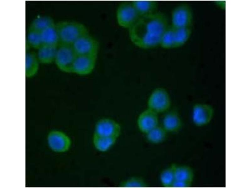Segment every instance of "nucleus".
I'll return each mask as SVG.
<instances>
[{"label": "nucleus", "instance_id": "7ed1b4c3", "mask_svg": "<svg viewBox=\"0 0 251 188\" xmlns=\"http://www.w3.org/2000/svg\"><path fill=\"white\" fill-rule=\"evenodd\" d=\"M147 108L157 114L167 112L171 105V99L167 91L158 87L150 93L147 100Z\"/></svg>", "mask_w": 251, "mask_h": 188}, {"label": "nucleus", "instance_id": "9b49d317", "mask_svg": "<svg viewBox=\"0 0 251 188\" xmlns=\"http://www.w3.org/2000/svg\"><path fill=\"white\" fill-rule=\"evenodd\" d=\"M97 56L87 55H77L74 61L72 73L80 75L90 74L94 69Z\"/></svg>", "mask_w": 251, "mask_h": 188}, {"label": "nucleus", "instance_id": "ddd939ff", "mask_svg": "<svg viewBox=\"0 0 251 188\" xmlns=\"http://www.w3.org/2000/svg\"><path fill=\"white\" fill-rule=\"evenodd\" d=\"M182 126V119L178 113L175 111L168 112L163 118L162 126L168 133L177 132Z\"/></svg>", "mask_w": 251, "mask_h": 188}, {"label": "nucleus", "instance_id": "9d476101", "mask_svg": "<svg viewBox=\"0 0 251 188\" xmlns=\"http://www.w3.org/2000/svg\"><path fill=\"white\" fill-rule=\"evenodd\" d=\"M121 130L120 125L115 121L109 118H103L96 123L93 134L118 139Z\"/></svg>", "mask_w": 251, "mask_h": 188}, {"label": "nucleus", "instance_id": "6e6552de", "mask_svg": "<svg viewBox=\"0 0 251 188\" xmlns=\"http://www.w3.org/2000/svg\"><path fill=\"white\" fill-rule=\"evenodd\" d=\"M214 114V110L211 105L205 103H196L192 108V119L196 126H204L211 122Z\"/></svg>", "mask_w": 251, "mask_h": 188}, {"label": "nucleus", "instance_id": "423d86ee", "mask_svg": "<svg viewBox=\"0 0 251 188\" xmlns=\"http://www.w3.org/2000/svg\"><path fill=\"white\" fill-rule=\"evenodd\" d=\"M72 45L77 55L97 56L99 43L95 38L89 33L79 37Z\"/></svg>", "mask_w": 251, "mask_h": 188}, {"label": "nucleus", "instance_id": "393cba45", "mask_svg": "<svg viewBox=\"0 0 251 188\" xmlns=\"http://www.w3.org/2000/svg\"><path fill=\"white\" fill-rule=\"evenodd\" d=\"M119 186L124 188H143L147 187L149 185L142 178L135 176L122 181L120 184Z\"/></svg>", "mask_w": 251, "mask_h": 188}, {"label": "nucleus", "instance_id": "dca6fc26", "mask_svg": "<svg viewBox=\"0 0 251 188\" xmlns=\"http://www.w3.org/2000/svg\"><path fill=\"white\" fill-rule=\"evenodd\" d=\"M132 1L140 17L157 12L158 3L156 1L137 0Z\"/></svg>", "mask_w": 251, "mask_h": 188}, {"label": "nucleus", "instance_id": "2eb2a0df", "mask_svg": "<svg viewBox=\"0 0 251 188\" xmlns=\"http://www.w3.org/2000/svg\"><path fill=\"white\" fill-rule=\"evenodd\" d=\"M40 63L36 53L28 50L25 53V76L28 78L34 77L38 73Z\"/></svg>", "mask_w": 251, "mask_h": 188}, {"label": "nucleus", "instance_id": "1a4fd4ad", "mask_svg": "<svg viewBox=\"0 0 251 188\" xmlns=\"http://www.w3.org/2000/svg\"><path fill=\"white\" fill-rule=\"evenodd\" d=\"M47 141L50 149L57 153H64L68 151L72 145L71 139L69 137L59 130L51 131L48 135Z\"/></svg>", "mask_w": 251, "mask_h": 188}, {"label": "nucleus", "instance_id": "20e7f679", "mask_svg": "<svg viewBox=\"0 0 251 188\" xmlns=\"http://www.w3.org/2000/svg\"><path fill=\"white\" fill-rule=\"evenodd\" d=\"M116 17L120 26L128 29L141 17L132 1L121 2L117 8Z\"/></svg>", "mask_w": 251, "mask_h": 188}, {"label": "nucleus", "instance_id": "f257e3e1", "mask_svg": "<svg viewBox=\"0 0 251 188\" xmlns=\"http://www.w3.org/2000/svg\"><path fill=\"white\" fill-rule=\"evenodd\" d=\"M168 25L165 15L157 11L141 17L128 29L129 38L139 48H153L160 45L162 35Z\"/></svg>", "mask_w": 251, "mask_h": 188}, {"label": "nucleus", "instance_id": "5701e85b", "mask_svg": "<svg viewBox=\"0 0 251 188\" xmlns=\"http://www.w3.org/2000/svg\"><path fill=\"white\" fill-rule=\"evenodd\" d=\"M55 23L49 16L40 15L34 19L31 23L29 29L41 32Z\"/></svg>", "mask_w": 251, "mask_h": 188}, {"label": "nucleus", "instance_id": "f8f14e48", "mask_svg": "<svg viewBox=\"0 0 251 188\" xmlns=\"http://www.w3.org/2000/svg\"><path fill=\"white\" fill-rule=\"evenodd\" d=\"M158 122V114L147 108L138 116L137 124L139 130L145 134L159 125Z\"/></svg>", "mask_w": 251, "mask_h": 188}, {"label": "nucleus", "instance_id": "a211bd4d", "mask_svg": "<svg viewBox=\"0 0 251 188\" xmlns=\"http://www.w3.org/2000/svg\"><path fill=\"white\" fill-rule=\"evenodd\" d=\"M117 139L115 138L104 137L93 134V143L97 150L104 152L113 147Z\"/></svg>", "mask_w": 251, "mask_h": 188}, {"label": "nucleus", "instance_id": "4468645a", "mask_svg": "<svg viewBox=\"0 0 251 188\" xmlns=\"http://www.w3.org/2000/svg\"><path fill=\"white\" fill-rule=\"evenodd\" d=\"M58 46L42 44L36 53L40 64L47 65L54 62Z\"/></svg>", "mask_w": 251, "mask_h": 188}, {"label": "nucleus", "instance_id": "39448f33", "mask_svg": "<svg viewBox=\"0 0 251 188\" xmlns=\"http://www.w3.org/2000/svg\"><path fill=\"white\" fill-rule=\"evenodd\" d=\"M77 56L72 45L60 44L58 46L54 63L61 71L72 73L73 65Z\"/></svg>", "mask_w": 251, "mask_h": 188}, {"label": "nucleus", "instance_id": "bb28decb", "mask_svg": "<svg viewBox=\"0 0 251 188\" xmlns=\"http://www.w3.org/2000/svg\"><path fill=\"white\" fill-rule=\"evenodd\" d=\"M192 183L177 180L174 181L172 187L186 188L190 187Z\"/></svg>", "mask_w": 251, "mask_h": 188}, {"label": "nucleus", "instance_id": "f3484780", "mask_svg": "<svg viewBox=\"0 0 251 188\" xmlns=\"http://www.w3.org/2000/svg\"><path fill=\"white\" fill-rule=\"evenodd\" d=\"M55 24L40 32L42 44L59 45V38Z\"/></svg>", "mask_w": 251, "mask_h": 188}, {"label": "nucleus", "instance_id": "412c9836", "mask_svg": "<svg viewBox=\"0 0 251 188\" xmlns=\"http://www.w3.org/2000/svg\"><path fill=\"white\" fill-rule=\"evenodd\" d=\"M174 28V48H177L183 46L188 41L192 30L191 27Z\"/></svg>", "mask_w": 251, "mask_h": 188}, {"label": "nucleus", "instance_id": "a878e982", "mask_svg": "<svg viewBox=\"0 0 251 188\" xmlns=\"http://www.w3.org/2000/svg\"><path fill=\"white\" fill-rule=\"evenodd\" d=\"M27 40L28 45L36 50L42 45L40 32L29 29Z\"/></svg>", "mask_w": 251, "mask_h": 188}, {"label": "nucleus", "instance_id": "f03ea898", "mask_svg": "<svg viewBox=\"0 0 251 188\" xmlns=\"http://www.w3.org/2000/svg\"><path fill=\"white\" fill-rule=\"evenodd\" d=\"M60 44L71 45L81 36L89 33L83 24L76 21L63 20L55 24Z\"/></svg>", "mask_w": 251, "mask_h": 188}, {"label": "nucleus", "instance_id": "aec40b11", "mask_svg": "<svg viewBox=\"0 0 251 188\" xmlns=\"http://www.w3.org/2000/svg\"><path fill=\"white\" fill-rule=\"evenodd\" d=\"M175 180L192 183L194 174L193 170L188 166L175 164Z\"/></svg>", "mask_w": 251, "mask_h": 188}, {"label": "nucleus", "instance_id": "6ab92c4d", "mask_svg": "<svg viewBox=\"0 0 251 188\" xmlns=\"http://www.w3.org/2000/svg\"><path fill=\"white\" fill-rule=\"evenodd\" d=\"M168 132L162 126L158 125L145 134L146 138L149 142L158 144L166 139Z\"/></svg>", "mask_w": 251, "mask_h": 188}, {"label": "nucleus", "instance_id": "b1692460", "mask_svg": "<svg viewBox=\"0 0 251 188\" xmlns=\"http://www.w3.org/2000/svg\"><path fill=\"white\" fill-rule=\"evenodd\" d=\"M174 28L171 25H168L164 32L160 42L162 48L169 49L174 48Z\"/></svg>", "mask_w": 251, "mask_h": 188}, {"label": "nucleus", "instance_id": "4be33fe9", "mask_svg": "<svg viewBox=\"0 0 251 188\" xmlns=\"http://www.w3.org/2000/svg\"><path fill=\"white\" fill-rule=\"evenodd\" d=\"M173 164L163 170L160 175V180L162 186L165 187H172L175 180V167Z\"/></svg>", "mask_w": 251, "mask_h": 188}, {"label": "nucleus", "instance_id": "0eeeda50", "mask_svg": "<svg viewBox=\"0 0 251 188\" xmlns=\"http://www.w3.org/2000/svg\"><path fill=\"white\" fill-rule=\"evenodd\" d=\"M192 10L186 4L176 7L171 13V25L174 28L191 27L193 22Z\"/></svg>", "mask_w": 251, "mask_h": 188}]
</instances>
